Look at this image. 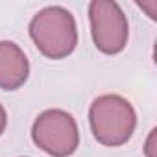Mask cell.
Listing matches in <instances>:
<instances>
[{"mask_svg":"<svg viewBox=\"0 0 157 157\" xmlns=\"http://www.w3.org/2000/svg\"><path fill=\"white\" fill-rule=\"evenodd\" d=\"M32 140L52 157H70L80 146V129L70 113L46 109L32 126Z\"/></svg>","mask_w":157,"mask_h":157,"instance_id":"3","label":"cell"},{"mask_svg":"<svg viewBox=\"0 0 157 157\" xmlns=\"http://www.w3.org/2000/svg\"><path fill=\"white\" fill-rule=\"evenodd\" d=\"M30 76V61L13 41H0V89L17 91Z\"/></svg>","mask_w":157,"mask_h":157,"instance_id":"5","label":"cell"},{"mask_svg":"<svg viewBox=\"0 0 157 157\" xmlns=\"http://www.w3.org/2000/svg\"><path fill=\"white\" fill-rule=\"evenodd\" d=\"M144 153H146V157H155V129H151L150 135H148V139H146Z\"/></svg>","mask_w":157,"mask_h":157,"instance_id":"6","label":"cell"},{"mask_svg":"<svg viewBox=\"0 0 157 157\" xmlns=\"http://www.w3.org/2000/svg\"><path fill=\"white\" fill-rule=\"evenodd\" d=\"M28 30L37 50L48 59H63L76 50V19L61 6H48L37 11L32 17Z\"/></svg>","mask_w":157,"mask_h":157,"instance_id":"1","label":"cell"},{"mask_svg":"<svg viewBox=\"0 0 157 157\" xmlns=\"http://www.w3.org/2000/svg\"><path fill=\"white\" fill-rule=\"evenodd\" d=\"M89 126L100 144L117 148L131 139L137 128V113L124 96L102 94L89 107Z\"/></svg>","mask_w":157,"mask_h":157,"instance_id":"2","label":"cell"},{"mask_svg":"<svg viewBox=\"0 0 157 157\" xmlns=\"http://www.w3.org/2000/svg\"><path fill=\"white\" fill-rule=\"evenodd\" d=\"M139 8H140V10H144V11L148 13V17H150V19H155V15H157V0H148V2H140V4H139Z\"/></svg>","mask_w":157,"mask_h":157,"instance_id":"7","label":"cell"},{"mask_svg":"<svg viewBox=\"0 0 157 157\" xmlns=\"http://www.w3.org/2000/svg\"><path fill=\"white\" fill-rule=\"evenodd\" d=\"M89 24L94 46L107 56L120 54L129 39V22L122 8L111 0H93L89 4Z\"/></svg>","mask_w":157,"mask_h":157,"instance_id":"4","label":"cell"},{"mask_svg":"<svg viewBox=\"0 0 157 157\" xmlns=\"http://www.w3.org/2000/svg\"><path fill=\"white\" fill-rule=\"evenodd\" d=\"M6 126H8V113H6L4 105L0 104V135L6 131Z\"/></svg>","mask_w":157,"mask_h":157,"instance_id":"8","label":"cell"}]
</instances>
